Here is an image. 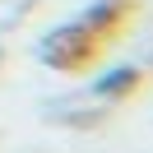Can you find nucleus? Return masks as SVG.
<instances>
[{
	"label": "nucleus",
	"instance_id": "f257e3e1",
	"mask_svg": "<svg viewBox=\"0 0 153 153\" xmlns=\"http://www.w3.org/2000/svg\"><path fill=\"white\" fill-rule=\"evenodd\" d=\"M121 14V0H97V5H88L84 14H79L74 23H65V28H56L47 42H42V56L56 60V65H70V60H79L88 51V33L84 28H107V23Z\"/></svg>",
	"mask_w": 153,
	"mask_h": 153
},
{
	"label": "nucleus",
	"instance_id": "f03ea898",
	"mask_svg": "<svg viewBox=\"0 0 153 153\" xmlns=\"http://www.w3.org/2000/svg\"><path fill=\"white\" fill-rule=\"evenodd\" d=\"M134 84H139V70L134 65H116V70H107L102 79H93V97H121V93H130Z\"/></svg>",
	"mask_w": 153,
	"mask_h": 153
}]
</instances>
